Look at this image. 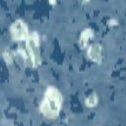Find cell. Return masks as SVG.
<instances>
[{
  "label": "cell",
  "mask_w": 126,
  "mask_h": 126,
  "mask_svg": "<svg viewBox=\"0 0 126 126\" xmlns=\"http://www.w3.org/2000/svg\"><path fill=\"white\" fill-rule=\"evenodd\" d=\"M10 33L14 40L16 41H23L26 40L30 34L28 25L25 21L18 19L14 21L10 26Z\"/></svg>",
  "instance_id": "3957f363"
},
{
  "label": "cell",
  "mask_w": 126,
  "mask_h": 126,
  "mask_svg": "<svg viewBox=\"0 0 126 126\" xmlns=\"http://www.w3.org/2000/svg\"><path fill=\"white\" fill-rule=\"evenodd\" d=\"M81 2H83V3H87V2H89L90 0H80Z\"/></svg>",
  "instance_id": "9c48e42d"
},
{
  "label": "cell",
  "mask_w": 126,
  "mask_h": 126,
  "mask_svg": "<svg viewBox=\"0 0 126 126\" xmlns=\"http://www.w3.org/2000/svg\"><path fill=\"white\" fill-rule=\"evenodd\" d=\"M19 52L25 60L26 64L31 67H37L41 63L40 50H39V36L36 32H30L25 44L21 45Z\"/></svg>",
  "instance_id": "7a4b0ae2"
},
{
  "label": "cell",
  "mask_w": 126,
  "mask_h": 126,
  "mask_svg": "<svg viewBox=\"0 0 126 126\" xmlns=\"http://www.w3.org/2000/svg\"><path fill=\"white\" fill-rule=\"evenodd\" d=\"M3 58L5 60V62L7 64H11L13 62V58H14V55H13V52L10 50V49H6L3 51Z\"/></svg>",
  "instance_id": "52a82bcc"
},
{
  "label": "cell",
  "mask_w": 126,
  "mask_h": 126,
  "mask_svg": "<svg viewBox=\"0 0 126 126\" xmlns=\"http://www.w3.org/2000/svg\"><path fill=\"white\" fill-rule=\"evenodd\" d=\"M49 2H50L51 4H55V3H56V0H49Z\"/></svg>",
  "instance_id": "ba28073f"
},
{
  "label": "cell",
  "mask_w": 126,
  "mask_h": 126,
  "mask_svg": "<svg viewBox=\"0 0 126 126\" xmlns=\"http://www.w3.org/2000/svg\"><path fill=\"white\" fill-rule=\"evenodd\" d=\"M93 36H94V32L92 29L87 28V29L83 30L81 34H80V38H79V43H80L81 47L86 48Z\"/></svg>",
  "instance_id": "5b68a950"
},
{
  "label": "cell",
  "mask_w": 126,
  "mask_h": 126,
  "mask_svg": "<svg viewBox=\"0 0 126 126\" xmlns=\"http://www.w3.org/2000/svg\"><path fill=\"white\" fill-rule=\"evenodd\" d=\"M97 101H98V98H97V95L95 94H90L86 99H85V103L87 106L89 107H94L97 104Z\"/></svg>",
  "instance_id": "8992f818"
},
{
  "label": "cell",
  "mask_w": 126,
  "mask_h": 126,
  "mask_svg": "<svg viewBox=\"0 0 126 126\" xmlns=\"http://www.w3.org/2000/svg\"><path fill=\"white\" fill-rule=\"evenodd\" d=\"M63 96L59 90L54 86H49L45 90L43 98L39 105V110L42 115L48 119H55L61 110Z\"/></svg>",
  "instance_id": "6da1fadb"
},
{
  "label": "cell",
  "mask_w": 126,
  "mask_h": 126,
  "mask_svg": "<svg viewBox=\"0 0 126 126\" xmlns=\"http://www.w3.org/2000/svg\"><path fill=\"white\" fill-rule=\"evenodd\" d=\"M87 54L91 60H93L94 62L99 63L101 61V54H102L101 45L99 43H96V42L92 43L91 45L88 46Z\"/></svg>",
  "instance_id": "277c9868"
}]
</instances>
